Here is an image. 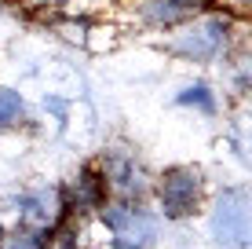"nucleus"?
Returning a JSON list of instances; mask_svg holds the SVG:
<instances>
[{"instance_id": "obj_1", "label": "nucleus", "mask_w": 252, "mask_h": 249, "mask_svg": "<svg viewBox=\"0 0 252 249\" xmlns=\"http://www.w3.org/2000/svg\"><path fill=\"white\" fill-rule=\"evenodd\" d=\"M234 33H238V15H230L227 7H220V11L197 7L187 22L168 30L164 48L183 63H216L220 55H227Z\"/></svg>"}, {"instance_id": "obj_2", "label": "nucleus", "mask_w": 252, "mask_h": 249, "mask_svg": "<svg viewBox=\"0 0 252 249\" xmlns=\"http://www.w3.org/2000/svg\"><path fill=\"white\" fill-rule=\"evenodd\" d=\"M154 194H158V209L164 220H187L205 202V176L194 165H172L158 176Z\"/></svg>"}, {"instance_id": "obj_3", "label": "nucleus", "mask_w": 252, "mask_h": 249, "mask_svg": "<svg viewBox=\"0 0 252 249\" xmlns=\"http://www.w3.org/2000/svg\"><path fill=\"white\" fill-rule=\"evenodd\" d=\"M212 238L223 249H249L252 238V202L249 191L241 187H227L223 194H216L212 202Z\"/></svg>"}, {"instance_id": "obj_4", "label": "nucleus", "mask_w": 252, "mask_h": 249, "mask_svg": "<svg viewBox=\"0 0 252 249\" xmlns=\"http://www.w3.org/2000/svg\"><path fill=\"white\" fill-rule=\"evenodd\" d=\"M102 179H106V191L117 194L121 202H139L146 191H150V179H146V169L135 161L132 150H106V158H102L99 165Z\"/></svg>"}, {"instance_id": "obj_5", "label": "nucleus", "mask_w": 252, "mask_h": 249, "mask_svg": "<svg viewBox=\"0 0 252 249\" xmlns=\"http://www.w3.org/2000/svg\"><path fill=\"white\" fill-rule=\"evenodd\" d=\"M194 11L197 4H190V0H125V19L146 33H168L179 22H187Z\"/></svg>"}, {"instance_id": "obj_6", "label": "nucleus", "mask_w": 252, "mask_h": 249, "mask_svg": "<svg viewBox=\"0 0 252 249\" xmlns=\"http://www.w3.org/2000/svg\"><path fill=\"white\" fill-rule=\"evenodd\" d=\"M15 213H19L22 227L51 231L59 220L66 216L63 191H59V187H33V191H22L19 198H15Z\"/></svg>"}, {"instance_id": "obj_7", "label": "nucleus", "mask_w": 252, "mask_h": 249, "mask_svg": "<svg viewBox=\"0 0 252 249\" xmlns=\"http://www.w3.org/2000/svg\"><path fill=\"white\" fill-rule=\"evenodd\" d=\"M106 194H110V191H106V179H102V173H99L95 165H88V169H81V173L66 183L63 205H66V213H73V216H84V213L102 209Z\"/></svg>"}, {"instance_id": "obj_8", "label": "nucleus", "mask_w": 252, "mask_h": 249, "mask_svg": "<svg viewBox=\"0 0 252 249\" xmlns=\"http://www.w3.org/2000/svg\"><path fill=\"white\" fill-rule=\"evenodd\" d=\"M176 103H179V107H194V110H201V114H216V92L208 88L205 81L187 84V88L176 96Z\"/></svg>"}, {"instance_id": "obj_9", "label": "nucleus", "mask_w": 252, "mask_h": 249, "mask_svg": "<svg viewBox=\"0 0 252 249\" xmlns=\"http://www.w3.org/2000/svg\"><path fill=\"white\" fill-rule=\"evenodd\" d=\"M26 117V103L15 88H7V84H0V128H15L22 125Z\"/></svg>"}, {"instance_id": "obj_10", "label": "nucleus", "mask_w": 252, "mask_h": 249, "mask_svg": "<svg viewBox=\"0 0 252 249\" xmlns=\"http://www.w3.org/2000/svg\"><path fill=\"white\" fill-rule=\"evenodd\" d=\"M44 249H81V227H77L73 220H66V216H63L55 227L48 231Z\"/></svg>"}, {"instance_id": "obj_11", "label": "nucleus", "mask_w": 252, "mask_h": 249, "mask_svg": "<svg viewBox=\"0 0 252 249\" xmlns=\"http://www.w3.org/2000/svg\"><path fill=\"white\" fill-rule=\"evenodd\" d=\"M0 249H44V231L15 227L11 235H0Z\"/></svg>"}, {"instance_id": "obj_12", "label": "nucleus", "mask_w": 252, "mask_h": 249, "mask_svg": "<svg viewBox=\"0 0 252 249\" xmlns=\"http://www.w3.org/2000/svg\"><path fill=\"white\" fill-rule=\"evenodd\" d=\"M55 30L63 33L66 40L84 44V40H88V33H92V22H88V19H63V22H55Z\"/></svg>"}, {"instance_id": "obj_13", "label": "nucleus", "mask_w": 252, "mask_h": 249, "mask_svg": "<svg viewBox=\"0 0 252 249\" xmlns=\"http://www.w3.org/2000/svg\"><path fill=\"white\" fill-rule=\"evenodd\" d=\"M110 249H143V246H135V242H128V238L114 235V238H110Z\"/></svg>"}, {"instance_id": "obj_14", "label": "nucleus", "mask_w": 252, "mask_h": 249, "mask_svg": "<svg viewBox=\"0 0 252 249\" xmlns=\"http://www.w3.org/2000/svg\"><path fill=\"white\" fill-rule=\"evenodd\" d=\"M33 7H48V4H66V0H30Z\"/></svg>"}, {"instance_id": "obj_15", "label": "nucleus", "mask_w": 252, "mask_h": 249, "mask_svg": "<svg viewBox=\"0 0 252 249\" xmlns=\"http://www.w3.org/2000/svg\"><path fill=\"white\" fill-rule=\"evenodd\" d=\"M190 4H197V7H201V4H208V0H190Z\"/></svg>"}, {"instance_id": "obj_16", "label": "nucleus", "mask_w": 252, "mask_h": 249, "mask_svg": "<svg viewBox=\"0 0 252 249\" xmlns=\"http://www.w3.org/2000/svg\"><path fill=\"white\" fill-rule=\"evenodd\" d=\"M0 235H4V220H0Z\"/></svg>"}]
</instances>
